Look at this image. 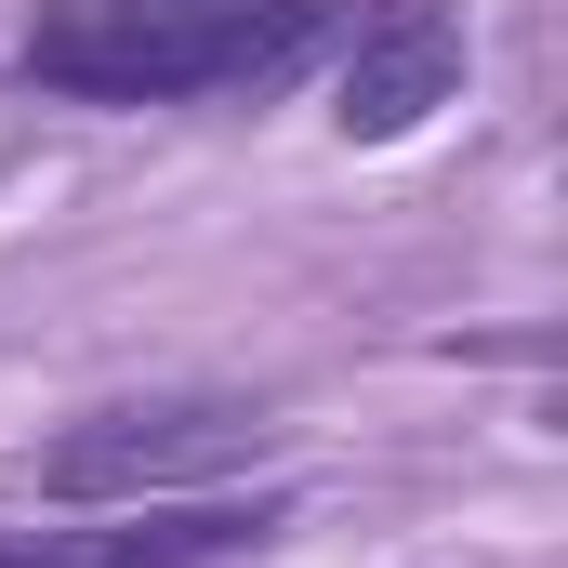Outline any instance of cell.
Listing matches in <instances>:
<instances>
[{"mask_svg":"<svg viewBox=\"0 0 568 568\" xmlns=\"http://www.w3.org/2000/svg\"><path fill=\"white\" fill-rule=\"evenodd\" d=\"M331 40V0H40L27 80L67 106H199V93H278Z\"/></svg>","mask_w":568,"mask_h":568,"instance_id":"1","label":"cell"},{"mask_svg":"<svg viewBox=\"0 0 568 568\" xmlns=\"http://www.w3.org/2000/svg\"><path fill=\"white\" fill-rule=\"evenodd\" d=\"M449 93H463V13H436V0L357 13V40H344V67H331V120H344V145L424 133Z\"/></svg>","mask_w":568,"mask_h":568,"instance_id":"4","label":"cell"},{"mask_svg":"<svg viewBox=\"0 0 568 568\" xmlns=\"http://www.w3.org/2000/svg\"><path fill=\"white\" fill-rule=\"evenodd\" d=\"M278 529V503H93V529H0V568H225Z\"/></svg>","mask_w":568,"mask_h":568,"instance_id":"3","label":"cell"},{"mask_svg":"<svg viewBox=\"0 0 568 568\" xmlns=\"http://www.w3.org/2000/svg\"><path fill=\"white\" fill-rule=\"evenodd\" d=\"M252 449H265L252 397H120L40 449V489L53 503H185V489L239 476Z\"/></svg>","mask_w":568,"mask_h":568,"instance_id":"2","label":"cell"}]
</instances>
